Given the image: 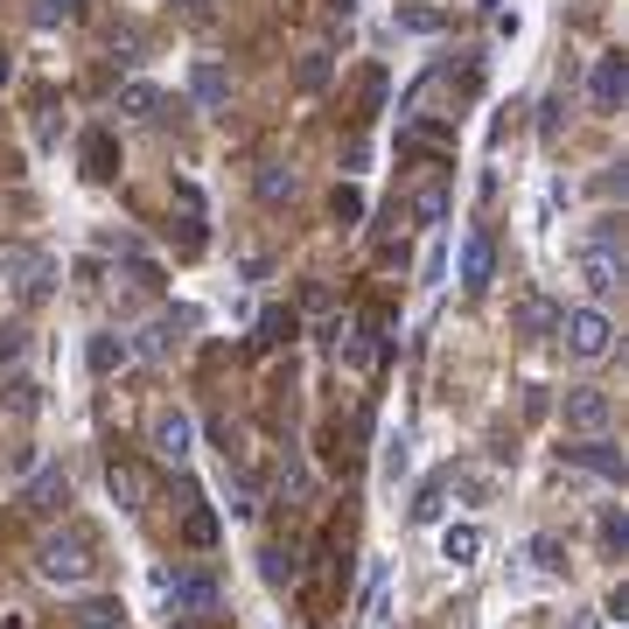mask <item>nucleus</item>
Masks as SVG:
<instances>
[{
	"mask_svg": "<svg viewBox=\"0 0 629 629\" xmlns=\"http://www.w3.org/2000/svg\"><path fill=\"white\" fill-rule=\"evenodd\" d=\"M91 566H99V546H91L85 525H64V531H43V546H35V574L49 587H85Z\"/></svg>",
	"mask_w": 629,
	"mask_h": 629,
	"instance_id": "1",
	"label": "nucleus"
},
{
	"mask_svg": "<svg viewBox=\"0 0 629 629\" xmlns=\"http://www.w3.org/2000/svg\"><path fill=\"white\" fill-rule=\"evenodd\" d=\"M552 336L566 342V357H574V364H602V357L616 350V322H608L602 308H560Z\"/></svg>",
	"mask_w": 629,
	"mask_h": 629,
	"instance_id": "2",
	"label": "nucleus"
},
{
	"mask_svg": "<svg viewBox=\"0 0 629 629\" xmlns=\"http://www.w3.org/2000/svg\"><path fill=\"white\" fill-rule=\"evenodd\" d=\"M161 595H168V608H176V616H189V622H203V616H217L224 608V587H217V574H168L161 581Z\"/></svg>",
	"mask_w": 629,
	"mask_h": 629,
	"instance_id": "3",
	"label": "nucleus"
},
{
	"mask_svg": "<svg viewBox=\"0 0 629 629\" xmlns=\"http://www.w3.org/2000/svg\"><path fill=\"white\" fill-rule=\"evenodd\" d=\"M189 329H196V315H189V308H176V315H155L141 336H133V357H147V364H168V357H176L182 342H189Z\"/></svg>",
	"mask_w": 629,
	"mask_h": 629,
	"instance_id": "4",
	"label": "nucleus"
},
{
	"mask_svg": "<svg viewBox=\"0 0 629 629\" xmlns=\"http://www.w3.org/2000/svg\"><path fill=\"white\" fill-rule=\"evenodd\" d=\"M0 280H14L22 294H43L56 280V259L43 252V245H0Z\"/></svg>",
	"mask_w": 629,
	"mask_h": 629,
	"instance_id": "5",
	"label": "nucleus"
},
{
	"mask_svg": "<svg viewBox=\"0 0 629 629\" xmlns=\"http://www.w3.org/2000/svg\"><path fill=\"white\" fill-rule=\"evenodd\" d=\"M560 419H566L574 434H608V419H616V398H608L602 385H566Z\"/></svg>",
	"mask_w": 629,
	"mask_h": 629,
	"instance_id": "6",
	"label": "nucleus"
},
{
	"mask_svg": "<svg viewBox=\"0 0 629 629\" xmlns=\"http://www.w3.org/2000/svg\"><path fill=\"white\" fill-rule=\"evenodd\" d=\"M147 441H155V454L168 469H182L189 462V448H196V419H189L182 406H161L155 413V427H147Z\"/></svg>",
	"mask_w": 629,
	"mask_h": 629,
	"instance_id": "7",
	"label": "nucleus"
},
{
	"mask_svg": "<svg viewBox=\"0 0 629 629\" xmlns=\"http://www.w3.org/2000/svg\"><path fill=\"white\" fill-rule=\"evenodd\" d=\"M560 462H566V469L602 475V483H622V448L608 441V434H581L574 448H560Z\"/></svg>",
	"mask_w": 629,
	"mask_h": 629,
	"instance_id": "8",
	"label": "nucleus"
},
{
	"mask_svg": "<svg viewBox=\"0 0 629 629\" xmlns=\"http://www.w3.org/2000/svg\"><path fill=\"white\" fill-rule=\"evenodd\" d=\"M622 99H629V64L622 56H595V70H587V105L622 112Z\"/></svg>",
	"mask_w": 629,
	"mask_h": 629,
	"instance_id": "9",
	"label": "nucleus"
},
{
	"mask_svg": "<svg viewBox=\"0 0 629 629\" xmlns=\"http://www.w3.org/2000/svg\"><path fill=\"white\" fill-rule=\"evenodd\" d=\"M454 273H462L469 294H483L490 280H497V245H490V232H469L462 252H454Z\"/></svg>",
	"mask_w": 629,
	"mask_h": 629,
	"instance_id": "10",
	"label": "nucleus"
},
{
	"mask_svg": "<svg viewBox=\"0 0 629 629\" xmlns=\"http://www.w3.org/2000/svg\"><path fill=\"white\" fill-rule=\"evenodd\" d=\"M22 504L35 510V518H56V510L70 504V475L56 469V462H49V469H35V483L22 490Z\"/></svg>",
	"mask_w": 629,
	"mask_h": 629,
	"instance_id": "11",
	"label": "nucleus"
},
{
	"mask_svg": "<svg viewBox=\"0 0 629 629\" xmlns=\"http://www.w3.org/2000/svg\"><path fill=\"white\" fill-rule=\"evenodd\" d=\"M581 288L595 301L622 294V252H595V245H587V252H581Z\"/></svg>",
	"mask_w": 629,
	"mask_h": 629,
	"instance_id": "12",
	"label": "nucleus"
},
{
	"mask_svg": "<svg viewBox=\"0 0 629 629\" xmlns=\"http://www.w3.org/2000/svg\"><path fill=\"white\" fill-rule=\"evenodd\" d=\"M189 99H196L203 112H217L224 99H232V70L210 64V56H196V70H189Z\"/></svg>",
	"mask_w": 629,
	"mask_h": 629,
	"instance_id": "13",
	"label": "nucleus"
},
{
	"mask_svg": "<svg viewBox=\"0 0 629 629\" xmlns=\"http://www.w3.org/2000/svg\"><path fill=\"white\" fill-rule=\"evenodd\" d=\"M161 85H147V78H126L120 85V99H112V112H120V120H161Z\"/></svg>",
	"mask_w": 629,
	"mask_h": 629,
	"instance_id": "14",
	"label": "nucleus"
},
{
	"mask_svg": "<svg viewBox=\"0 0 629 629\" xmlns=\"http://www.w3.org/2000/svg\"><path fill=\"white\" fill-rule=\"evenodd\" d=\"M85 364L99 371V378H112V371H126V364H133V342H126V336H112V329H99V336L85 342Z\"/></svg>",
	"mask_w": 629,
	"mask_h": 629,
	"instance_id": "15",
	"label": "nucleus"
},
{
	"mask_svg": "<svg viewBox=\"0 0 629 629\" xmlns=\"http://www.w3.org/2000/svg\"><path fill=\"white\" fill-rule=\"evenodd\" d=\"M525 566H531V574H546V581H560L566 574V546L552 539V531H531V539H525Z\"/></svg>",
	"mask_w": 629,
	"mask_h": 629,
	"instance_id": "16",
	"label": "nucleus"
},
{
	"mask_svg": "<svg viewBox=\"0 0 629 629\" xmlns=\"http://www.w3.org/2000/svg\"><path fill=\"white\" fill-rule=\"evenodd\" d=\"M85 176H91V182H112V176H120V147H112L105 126L85 133Z\"/></svg>",
	"mask_w": 629,
	"mask_h": 629,
	"instance_id": "17",
	"label": "nucleus"
},
{
	"mask_svg": "<svg viewBox=\"0 0 629 629\" xmlns=\"http://www.w3.org/2000/svg\"><path fill=\"white\" fill-rule=\"evenodd\" d=\"M105 490H112V504H120V510H141L147 504V483H141V469H133V462H112L105 469Z\"/></svg>",
	"mask_w": 629,
	"mask_h": 629,
	"instance_id": "18",
	"label": "nucleus"
},
{
	"mask_svg": "<svg viewBox=\"0 0 629 629\" xmlns=\"http://www.w3.org/2000/svg\"><path fill=\"white\" fill-rule=\"evenodd\" d=\"M441 560L475 566V560H483V531H475V525H448V531H441Z\"/></svg>",
	"mask_w": 629,
	"mask_h": 629,
	"instance_id": "19",
	"label": "nucleus"
},
{
	"mask_svg": "<svg viewBox=\"0 0 629 629\" xmlns=\"http://www.w3.org/2000/svg\"><path fill=\"white\" fill-rule=\"evenodd\" d=\"M294 189H301L294 168H280V161H266V168H259V203H288Z\"/></svg>",
	"mask_w": 629,
	"mask_h": 629,
	"instance_id": "20",
	"label": "nucleus"
},
{
	"mask_svg": "<svg viewBox=\"0 0 629 629\" xmlns=\"http://www.w3.org/2000/svg\"><path fill=\"white\" fill-rule=\"evenodd\" d=\"M329 78H336V56H329V49H308V56H301V70H294L301 91H322Z\"/></svg>",
	"mask_w": 629,
	"mask_h": 629,
	"instance_id": "21",
	"label": "nucleus"
},
{
	"mask_svg": "<svg viewBox=\"0 0 629 629\" xmlns=\"http://www.w3.org/2000/svg\"><path fill=\"white\" fill-rule=\"evenodd\" d=\"M552 322H560V308H552V301H525L518 308V329L539 342V336H552Z\"/></svg>",
	"mask_w": 629,
	"mask_h": 629,
	"instance_id": "22",
	"label": "nucleus"
},
{
	"mask_svg": "<svg viewBox=\"0 0 629 629\" xmlns=\"http://www.w3.org/2000/svg\"><path fill=\"white\" fill-rule=\"evenodd\" d=\"M78 629H126V608L120 602H85L78 608Z\"/></svg>",
	"mask_w": 629,
	"mask_h": 629,
	"instance_id": "23",
	"label": "nucleus"
},
{
	"mask_svg": "<svg viewBox=\"0 0 629 629\" xmlns=\"http://www.w3.org/2000/svg\"><path fill=\"white\" fill-rule=\"evenodd\" d=\"M441 217H448V189H441V182H427V189L413 196V224H441Z\"/></svg>",
	"mask_w": 629,
	"mask_h": 629,
	"instance_id": "24",
	"label": "nucleus"
},
{
	"mask_svg": "<svg viewBox=\"0 0 629 629\" xmlns=\"http://www.w3.org/2000/svg\"><path fill=\"white\" fill-rule=\"evenodd\" d=\"M602 552H608V560H622V552H629V518H622V510H602Z\"/></svg>",
	"mask_w": 629,
	"mask_h": 629,
	"instance_id": "25",
	"label": "nucleus"
},
{
	"mask_svg": "<svg viewBox=\"0 0 629 629\" xmlns=\"http://www.w3.org/2000/svg\"><path fill=\"white\" fill-rule=\"evenodd\" d=\"M259 574L273 581V587H280V581H294V552H288V546H266V552H259Z\"/></svg>",
	"mask_w": 629,
	"mask_h": 629,
	"instance_id": "26",
	"label": "nucleus"
},
{
	"mask_svg": "<svg viewBox=\"0 0 629 629\" xmlns=\"http://www.w3.org/2000/svg\"><path fill=\"white\" fill-rule=\"evenodd\" d=\"M329 210H336V224H357V217H364V189L336 182V196H329Z\"/></svg>",
	"mask_w": 629,
	"mask_h": 629,
	"instance_id": "27",
	"label": "nucleus"
},
{
	"mask_svg": "<svg viewBox=\"0 0 629 629\" xmlns=\"http://www.w3.org/2000/svg\"><path fill=\"white\" fill-rule=\"evenodd\" d=\"M398 29H413V35H434V29H448V14H441V8H398Z\"/></svg>",
	"mask_w": 629,
	"mask_h": 629,
	"instance_id": "28",
	"label": "nucleus"
},
{
	"mask_svg": "<svg viewBox=\"0 0 629 629\" xmlns=\"http://www.w3.org/2000/svg\"><path fill=\"white\" fill-rule=\"evenodd\" d=\"M587 245H595V252H622V217H616V210H608V217H595Z\"/></svg>",
	"mask_w": 629,
	"mask_h": 629,
	"instance_id": "29",
	"label": "nucleus"
},
{
	"mask_svg": "<svg viewBox=\"0 0 629 629\" xmlns=\"http://www.w3.org/2000/svg\"><path fill=\"white\" fill-rule=\"evenodd\" d=\"M78 14H85V0H35V22H78Z\"/></svg>",
	"mask_w": 629,
	"mask_h": 629,
	"instance_id": "30",
	"label": "nucleus"
},
{
	"mask_svg": "<svg viewBox=\"0 0 629 629\" xmlns=\"http://www.w3.org/2000/svg\"><path fill=\"white\" fill-rule=\"evenodd\" d=\"M288 336H294V315L288 308H266L259 315V342H288Z\"/></svg>",
	"mask_w": 629,
	"mask_h": 629,
	"instance_id": "31",
	"label": "nucleus"
},
{
	"mask_svg": "<svg viewBox=\"0 0 629 629\" xmlns=\"http://www.w3.org/2000/svg\"><path fill=\"white\" fill-rule=\"evenodd\" d=\"M22 357H29V329L8 322V329H0V364H22Z\"/></svg>",
	"mask_w": 629,
	"mask_h": 629,
	"instance_id": "32",
	"label": "nucleus"
},
{
	"mask_svg": "<svg viewBox=\"0 0 629 629\" xmlns=\"http://www.w3.org/2000/svg\"><path fill=\"white\" fill-rule=\"evenodd\" d=\"M189 546H217V518L203 504H189Z\"/></svg>",
	"mask_w": 629,
	"mask_h": 629,
	"instance_id": "33",
	"label": "nucleus"
},
{
	"mask_svg": "<svg viewBox=\"0 0 629 629\" xmlns=\"http://www.w3.org/2000/svg\"><path fill=\"white\" fill-rule=\"evenodd\" d=\"M434 518H441V483H427L419 504H413V525H434Z\"/></svg>",
	"mask_w": 629,
	"mask_h": 629,
	"instance_id": "34",
	"label": "nucleus"
},
{
	"mask_svg": "<svg viewBox=\"0 0 629 629\" xmlns=\"http://www.w3.org/2000/svg\"><path fill=\"white\" fill-rule=\"evenodd\" d=\"M560 112H566V99H546V112H539V133H546V141L560 133Z\"/></svg>",
	"mask_w": 629,
	"mask_h": 629,
	"instance_id": "35",
	"label": "nucleus"
},
{
	"mask_svg": "<svg viewBox=\"0 0 629 629\" xmlns=\"http://www.w3.org/2000/svg\"><path fill=\"white\" fill-rule=\"evenodd\" d=\"M378 105H385V78L371 70V78H364V112H378Z\"/></svg>",
	"mask_w": 629,
	"mask_h": 629,
	"instance_id": "36",
	"label": "nucleus"
},
{
	"mask_svg": "<svg viewBox=\"0 0 629 629\" xmlns=\"http://www.w3.org/2000/svg\"><path fill=\"white\" fill-rule=\"evenodd\" d=\"M329 8H336V14H357V0H329Z\"/></svg>",
	"mask_w": 629,
	"mask_h": 629,
	"instance_id": "37",
	"label": "nucleus"
},
{
	"mask_svg": "<svg viewBox=\"0 0 629 629\" xmlns=\"http://www.w3.org/2000/svg\"><path fill=\"white\" fill-rule=\"evenodd\" d=\"M0 85H8V49H0Z\"/></svg>",
	"mask_w": 629,
	"mask_h": 629,
	"instance_id": "38",
	"label": "nucleus"
},
{
	"mask_svg": "<svg viewBox=\"0 0 629 629\" xmlns=\"http://www.w3.org/2000/svg\"><path fill=\"white\" fill-rule=\"evenodd\" d=\"M176 629H196V622H189V616H182V622H176Z\"/></svg>",
	"mask_w": 629,
	"mask_h": 629,
	"instance_id": "39",
	"label": "nucleus"
}]
</instances>
